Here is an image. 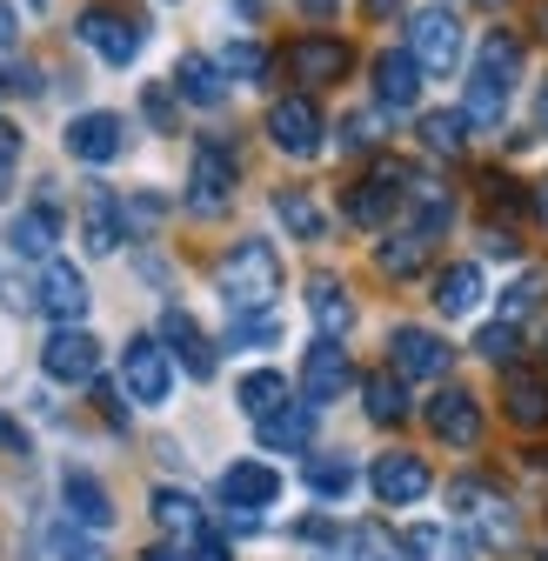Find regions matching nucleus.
Instances as JSON below:
<instances>
[{
  "mask_svg": "<svg viewBox=\"0 0 548 561\" xmlns=\"http://www.w3.org/2000/svg\"><path fill=\"white\" fill-rule=\"evenodd\" d=\"M215 288L235 314H267L274 295H282V254H274L267 241H235L215 267Z\"/></svg>",
  "mask_w": 548,
  "mask_h": 561,
  "instance_id": "nucleus-1",
  "label": "nucleus"
},
{
  "mask_svg": "<svg viewBox=\"0 0 548 561\" xmlns=\"http://www.w3.org/2000/svg\"><path fill=\"white\" fill-rule=\"evenodd\" d=\"M515 75H522V47H515V34H489L482 54H475V67H468V101H461V114H468L475 127H495L502 107H509Z\"/></svg>",
  "mask_w": 548,
  "mask_h": 561,
  "instance_id": "nucleus-2",
  "label": "nucleus"
},
{
  "mask_svg": "<svg viewBox=\"0 0 548 561\" xmlns=\"http://www.w3.org/2000/svg\"><path fill=\"white\" fill-rule=\"evenodd\" d=\"M235 181H241V161L221 134H201L194 140V168H187V207L194 215H221L235 201Z\"/></svg>",
  "mask_w": 548,
  "mask_h": 561,
  "instance_id": "nucleus-3",
  "label": "nucleus"
},
{
  "mask_svg": "<svg viewBox=\"0 0 548 561\" xmlns=\"http://www.w3.org/2000/svg\"><path fill=\"white\" fill-rule=\"evenodd\" d=\"M107 67H127V60H141L148 47V21L141 14H121V8H81V27H75Z\"/></svg>",
  "mask_w": 548,
  "mask_h": 561,
  "instance_id": "nucleus-4",
  "label": "nucleus"
},
{
  "mask_svg": "<svg viewBox=\"0 0 548 561\" xmlns=\"http://www.w3.org/2000/svg\"><path fill=\"white\" fill-rule=\"evenodd\" d=\"M121 388L141 401V408H161V401H168L174 368H168V347H161L155 334H134V341L121 347Z\"/></svg>",
  "mask_w": 548,
  "mask_h": 561,
  "instance_id": "nucleus-5",
  "label": "nucleus"
},
{
  "mask_svg": "<svg viewBox=\"0 0 548 561\" xmlns=\"http://www.w3.org/2000/svg\"><path fill=\"white\" fill-rule=\"evenodd\" d=\"M408 54L422 60V75H455V60H461V21L448 8H422L415 21H408Z\"/></svg>",
  "mask_w": 548,
  "mask_h": 561,
  "instance_id": "nucleus-6",
  "label": "nucleus"
},
{
  "mask_svg": "<svg viewBox=\"0 0 548 561\" xmlns=\"http://www.w3.org/2000/svg\"><path fill=\"white\" fill-rule=\"evenodd\" d=\"M349 388H355V362H349V347L321 334L308 355H301V401H308V408H328V401H341Z\"/></svg>",
  "mask_w": 548,
  "mask_h": 561,
  "instance_id": "nucleus-7",
  "label": "nucleus"
},
{
  "mask_svg": "<svg viewBox=\"0 0 548 561\" xmlns=\"http://www.w3.org/2000/svg\"><path fill=\"white\" fill-rule=\"evenodd\" d=\"M448 362H455V347L442 334H429V328H395L388 334V368L401 381H442Z\"/></svg>",
  "mask_w": 548,
  "mask_h": 561,
  "instance_id": "nucleus-8",
  "label": "nucleus"
},
{
  "mask_svg": "<svg viewBox=\"0 0 548 561\" xmlns=\"http://www.w3.org/2000/svg\"><path fill=\"white\" fill-rule=\"evenodd\" d=\"M41 368H47V381H75V388H88V381L101 375V341H94L88 328H54L47 347H41Z\"/></svg>",
  "mask_w": 548,
  "mask_h": 561,
  "instance_id": "nucleus-9",
  "label": "nucleus"
},
{
  "mask_svg": "<svg viewBox=\"0 0 548 561\" xmlns=\"http://www.w3.org/2000/svg\"><path fill=\"white\" fill-rule=\"evenodd\" d=\"M368 488H375V502L381 508H415L429 488H435V474H429V461L422 455H381L375 468H368Z\"/></svg>",
  "mask_w": 548,
  "mask_h": 561,
  "instance_id": "nucleus-10",
  "label": "nucleus"
},
{
  "mask_svg": "<svg viewBox=\"0 0 548 561\" xmlns=\"http://www.w3.org/2000/svg\"><path fill=\"white\" fill-rule=\"evenodd\" d=\"M267 140H274L282 154H295V161L321 154V107H315L308 94L274 101V107H267Z\"/></svg>",
  "mask_w": 548,
  "mask_h": 561,
  "instance_id": "nucleus-11",
  "label": "nucleus"
},
{
  "mask_svg": "<svg viewBox=\"0 0 548 561\" xmlns=\"http://www.w3.org/2000/svg\"><path fill=\"white\" fill-rule=\"evenodd\" d=\"M127 148V121L121 114H75V121H67V154H75V161H88V168H107L114 154Z\"/></svg>",
  "mask_w": 548,
  "mask_h": 561,
  "instance_id": "nucleus-12",
  "label": "nucleus"
},
{
  "mask_svg": "<svg viewBox=\"0 0 548 561\" xmlns=\"http://www.w3.org/2000/svg\"><path fill=\"white\" fill-rule=\"evenodd\" d=\"M429 428H435V442H448V448H475V442H482V401H475L468 388H442V394L429 401Z\"/></svg>",
  "mask_w": 548,
  "mask_h": 561,
  "instance_id": "nucleus-13",
  "label": "nucleus"
},
{
  "mask_svg": "<svg viewBox=\"0 0 548 561\" xmlns=\"http://www.w3.org/2000/svg\"><path fill=\"white\" fill-rule=\"evenodd\" d=\"M448 502H455V515H461L468 528H482V535H489L495 548H502V541H515V522H509V502L495 495V488H489V481H455V488H448Z\"/></svg>",
  "mask_w": 548,
  "mask_h": 561,
  "instance_id": "nucleus-14",
  "label": "nucleus"
},
{
  "mask_svg": "<svg viewBox=\"0 0 548 561\" xmlns=\"http://www.w3.org/2000/svg\"><path fill=\"white\" fill-rule=\"evenodd\" d=\"M288 67H295V81L328 88V81H341V75L355 67V54H349V41H334V34H301V41L288 47Z\"/></svg>",
  "mask_w": 548,
  "mask_h": 561,
  "instance_id": "nucleus-15",
  "label": "nucleus"
},
{
  "mask_svg": "<svg viewBox=\"0 0 548 561\" xmlns=\"http://www.w3.org/2000/svg\"><path fill=\"white\" fill-rule=\"evenodd\" d=\"M41 314H54L60 328H75L81 314H88V280H81V267H67V261H47L41 267Z\"/></svg>",
  "mask_w": 548,
  "mask_h": 561,
  "instance_id": "nucleus-16",
  "label": "nucleus"
},
{
  "mask_svg": "<svg viewBox=\"0 0 548 561\" xmlns=\"http://www.w3.org/2000/svg\"><path fill=\"white\" fill-rule=\"evenodd\" d=\"M401 181H408L401 168H375L368 181H355V187H349V221H355V228H381V221L395 215V201L408 194Z\"/></svg>",
  "mask_w": 548,
  "mask_h": 561,
  "instance_id": "nucleus-17",
  "label": "nucleus"
},
{
  "mask_svg": "<svg viewBox=\"0 0 548 561\" xmlns=\"http://www.w3.org/2000/svg\"><path fill=\"white\" fill-rule=\"evenodd\" d=\"M502 408H509L515 428H548V375L515 362V368L502 375Z\"/></svg>",
  "mask_w": 548,
  "mask_h": 561,
  "instance_id": "nucleus-18",
  "label": "nucleus"
},
{
  "mask_svg": "<svg viewBox=\"0 0 548 561\" xmlns=\"http://www.w3.org/2000/svg\"><path fill=\"white\" fill-rule=\"evenodd\" d=\"M161 341L181 355V368H187L194 381H208V375H215V341L201 334V321H194L187 308H168V314H161Z\"/></svg>",
  "mask_w": 548,
  "mask_h": 561,
  "instance_id": "nucleus-19",
  "label": "nucleus"
},
{
  "mask_svg": "<svg viewBox=\"0 0 548 561\" xmlns=\"http://www.w3.org/2000/svg\"><path fill=\"white\" fill-rule=\"evenodd\" d=\"M375 101L381 107H415L422 101V60L408 54V47H388L375 60Z\"/></svg>",
  "mask_w": 548,
  "mask_h": 561,
  "instance_id": "nucleus-20",
  "label": "nucleus"
},
{
  "mask_svg": "<svg viewBox=\"0 0 548 561\" xmlns=\"http://www.w3.org/2000/svg\"><path fill=\"white\" fill-rule=\"evenodd\" d=\"M274 495H282V474H274L267 461H235V468L221 474V502H228V508H248V515H261Z\"/></svg>",
  "mask_w": 548,
  "mask_h": 561,
  "instance_id": "nucleus-21",
  "label": "nucleus"
},
{
  "mask_svg": "<svg viewBox=\"0 0 548 561\" xmlns=\"http://www.w3.org/2000/svg\"><path fill=\"white\" fill-rule=\"evenodd\" d=\"M60 502H67V515H75L81 528H94V535L114 528V502H107V488H101L88 468H67V474H60Z\"/></svg>",
  "mask_w": 548,
  "mask_h": 561,
  "instance_id": "nucleus-22",
  "label": "nucleus"
},
{
  "mask_svg": "<svg viewBox=\"0 0 548 561\" xmlns=\"http://www.w3.org/2000/svg\"><path fill=\"white\" fill-rule=\"evenodd\" d=\"M254 428H261V448H267V455H301V448L315 442V408H308V401L274 408L267 421H254Z\"/></svg>",
  "mask_w": 548,
  "mask_h": 561,
  "instance_id": "nucleus-23",
  "label": "nucleus"
},
{
  "mask_svg": "<svg viewBox=\"0 0 548 561\" xmlns=\"http://www.w3.org/2000/svg\"><path fill=\"white\" fill-rule=\"evenodd\" d=\"M482 267H475V261H455V267H442L435 274V308L448 314V321H461V314H475V308H482Z\"/></svg>",
  "mask_w": 548,
  "mask_h": 561,
  "instance_id": "nucleus-24",
  "label": "nucleus"
},
{
  "mask_svg": "<svg viewBox=\"0 0 548 561\" xmlns=\"http://www.w3.org/2000/svg\"><path fill=\"white\" fill-rule=\"evenodd\" d=\"M308 314H315V328H321L328 341H341V334L355 328V301L341 295L334 274H315V280H308Z\"/></svg>",
  "mask_w": 548,
  "mask_h": 561,
  "instance_id": "nucleus-25",
  "label": "nucleus"
},
{
  "mask_svg": "<svg viewBox=\"0 0 548 561\" xmlns=\"http://www.w3.org/2000/svg\"><path fill=\"white\" fill-rule=\"evenodd\" d=\"M81 234H88V254H114L121 248V201L107 187H88V201H81Z\"/></svg>",
  "mask_w": 548,
  "mask_h": 561,
  "instance_id": "nucleus-26",
  "label": "nucleus"
},
{
  "mask_svg": "<svg viewBox=\"0 0 548 561\" xmlns=\"http://www.w3.org/2000/svg\"><path fill=\"white\" fill-rule=\"evenodd\" d=\"M174 88L194 101V107H221L228 101V75L208 60V54H181V67H174Z\"/></svg>",
  "mask_w": 548,
  "mask_h": 561,
  "instance_id": "nucleus-27",
  "label": "nucleus"
},
{
  "mask_svg": "<svg viewBox=\"0 0 548 561\" xmlns=\"http://www.w3.org/2000/svg\"><path fill=\"white\" fill-rule=\"evenodd\" d=\"M401 554L408 561H475V548H468L461 528H408L401 535Z\"/></svg>",
  "mask_w": 548,
  "mask_h": 561,
  "instance_id": "nucleus-28",
  "label": "nucleus"
},
{
  "mask_svg": "<svg viewBox=\"0 0 548 561\" xmlns=\"http://www.w3.org/2000/svg\"><path fill=\"white\" fill-rule=\"evenodd\" d=\"M408 201H415V228H408V234L442 241V234H448V221H455V201H448L435 181H408Z\"/></svg>",
  "mask_w": 548,
  "mask_h": 561,
  "instance_id": "nucleus-29",
  "label": "nucleus"
},
{
  "mask_svg": "<svg viewBox=\"0 0 548 561\" xmlns=\"http://www.w3.org/2000/svg\"><path fill=\"white\" fill-rule=\"evenodd\" d=\"M301 481L315 488L321 502H349V495H355V461H349V455H308Z\"/></svg>",
  "mask_w": 548,
  "mask_h": 561,
  "instance_id": "nucleus-30",
  "label": "nucleus"
},
{
  "mask_svg": "<svg viewBox=\"0 0 548 561\" xmlns=\"http://www.w3.org/2000/svg\"><path fill=\"white\" fill-rule=\"evenodd\" d=\"M235 401H241V414H254V421H267L274 408H288V375H274V368H254V375H241V388H235Z\"/></svg>",
  "mask_w": 548,
  "mask_h": 561,
  "instance_id": "nucleus-31",
  "label": "nucleus"
},
{
  "mask_svg": "<svg viewBox=\"0 0 548 561\" xmlns=\"http://www.w3.org/2000/svg\"><path fill=\"white\" fill-rule=\"evenodd\" d=\"M54 234H60V215H54V207H27V215H14V254L47 261V254H54Z\"/></svg>",
  "mask_w": 548,
  "mask_h": 561,
  "instance_id": "nucleus-32",
  "label": "nucleus"
},
{
  "mask_svg": "<svg viewBox=\"0 0 548 561\" xmlns=\"http://www.w3.org/2000/svg\"><path fill=\"white\" fill-rule=\"evenodd\" d=\"M155 522H161L168 535H181V541H194L201 528H208V522H201V502L181 495V488H155Z\"/></svg>",
  "mask_w": 548,
  "mask_h": 561,
  "instance_id": "nucleus-33",
  "label": "nucleus"
},
{
  "mask_svg": "<svg viewBox=\"0 0 548 561\" xmlns=\"http://www.w3.org/2000/svg\"><path fill=\"white\" fill-rule=\"evenodd\" d=\"M362 394H368V414L381 421V428L408 421V388H401V375H395V368H388V375H368V381H362Z\"/></svg>",
  "mask_w": 548,
  "mask_h": 561,
  "instance_id": "nucleus-34",
  "label": "nucleus"
},
{
  "mask_svg": "<svg viewBox=\"0 0 548 561\" xmlns=\"http://www.w3.org/2000/svg\"><path fill=\"white\" fill-rule=\"evenodd\" d=\"M274 215H282V228H288V234L321 241V207L308 201V187H282V194H274Z\"/></svg>",
  "mask_w": 548,
  "mask_h": 561,
  "instance_id": "nucleus-35",
  "label": "nucleus"
},
{
  "mask_svg": "<svg viewBox=\"0 0 548 561\" xmlns=\"http://www.w3.org/2000/svg\"><path fill=\"white\" fill-rule=\"evenodd\" d=\"M422 140H429V154H461V148H468V114H461V107L422 114Z\"/></svg>",
  "mask_w": 548,
  "mask_h": 561,
  "instance_id": "nucleus-36",
  "label": "nucleus"
},
{
  "mask_svg": "<svg viewBox=\"0 0 548 561\" xmlns=\"http://www.w3.org/2000/svg\"><path fill=\"white\" fill-rule=\"evenodd\" d=\"M375 261H381V274L401 280V274H415V267L429 261V241H422V234H388V241L375 248Z\"/></svg>",
  "mask_w": 548,
  "mask_h": 561,
  "instance_id": "nucleus-37",
  "label": "nucleus"
},
{
  "mask_svg": "<svg viewBox=\"0 0 548 561\" xmlns=\"http://www.w3.org/2000/svg\"><path fill=\"white\" fill-rule=\"evenodd\" d=\"M221 75H228V81H261V75H267V47L235 41V47L221 54Z\"/></svg>",
  "mask_w": 548,
  "mask_h": 561,
  "instance_id": "nucleus-38",
  "label": "nucleus"
},
{
  "mask_svg": "<svg viewBox=\"0 0 548 561\" xmlns=\"http://www.w3.org/2000/svg\"><path fill=\"white\" fill-rule=\"evenodd\" d=\"M541 295H548V274H541V267H528V274L515 280V288H509V301H502V308H509V321H522Z\"/></svg>",
  "mask_w": 548,
  "mask_h": 561,
  "instance_id": "nucleus-39",
  "label": "nucleus"
},
{
  "mask_svg": "<svg viewBox=\"0 0 548 561\" xmlns=\"http://www.w3.org/2000/svg\"><path fill=\"white\" fill-rule=\"evenodd\" d=\"M515 347H522L515 321H495V328H482V334H475V355H489V362H509Z\"/></svg>",
  "mask_w": 548,
  "mask_h": 561,
  "instance_id": "nucleus-40",
  "label": "nucleus"
},
{
  "mask_svg": "<svg viewBox=\"0 0 548 561\" xmlns=\"http://www.w3.org/2000/svg\"><path fill=\"white\" fill-rule=\"evenodd\" d=\"M274 334H282V321H274V314H235V347H267Z\"/></svg>",
  "mask_w": 548,
  "mask_h": 561,
  "instance_id": "nucleus-41",
  "label": "nucleus"
},
{
  "mask_svg": "<svg viewBox=\"0 0 548 561\" xmlns=\"http://www.w3.org/2000/svg\"><path fill=\"white\" fill-rule=\"evenodd\" d=\"M375 114H349V121H341V148H349V154H368L375 148Z\"/></svg>",
  "mask_w": 548,
  "mask_h": 561,
  "instance_id": "nucleus-42",
  "label": "nucleus"
},
{
  "mask_svg": "<svg viewBox=\"0 0 548 561\" xmlns=\"http://www.w3.org/2000/svg\"><path fill=\"white\" fill-rule=\"evenodd\" d=\"M141 101H148V121H155V127H161V134H174V101H168V88H161V81H155V88H148V94H141Z\"/></svg>",
  "mask_w": 548,
  "mask_h": 561,
  "instance_id": "nucleus-43",
  "label": "nucleus"
},
{
  "mask_svg": "<svg viewBox=\"0 0 548 561\" xmlns=\"http://www.w3.org/2000/svg\"><path fill=\"white\" fill-rule=\"evenodd\" d=\"M187 561H228V541H221V535H208V528H201V535L187 541Z\"/></svg>",
  "mask_w": 548,
  "mask_h": 561,
  "instance_id": "nucleus-44",
  "label": "nucleus"
},
{
  "mask_svg": "<svg viewBox=\"0 0 548 561\" xmlns=\"http://www.w3.org/2000/svg\"><path fill=\"white\" fill-rule=\"evenodd\" d=\"M0 455H27V428L14 414H0Z\"/></svg>",
  "mask_w": 548,
  "mask_h": 561,
  "instance_id": "nucleus-45",
  "label": "nucleus"
},
{
  "mask_svg": "<svg viewBox=\"0 0 548 561\" xmlns=\"http://www.w3.org/2000/svg\"><path fill=\"white\" fill-rule=\"evenodd\" d=\"M14 154H21V127H14V121H0V168H8Z\"/></svg>",
  "mask_w": 548,
  "mask_h": 561,
  "instance_id": "nucleus-46",
  "label": "nucleus"
},
{
  "mask_svg": "<svg viewBox=\"0 0 548 561\" xmlns=\"http://www.w3.org/2000/svg\"><path fill=\"white\" fill-rule=\"evenodd\" d=\"M14 41H21V21H14L8 0H0V47H14Z\"/></svg>",
  "mask_w": 548,
  "mask_h": 561,
  "instance_id": "nucleus-47",
  "label": "nucleus"
},
{
  "mask_svg": "<svg viewBox=\"0 0 548 561\" xmlns=\"http://www.w3.org/2000/svg\"><path fill=\"white\" fill-rule=\"evenodd\" d=\"M395 8H401V0H362V14H368V21H388Z\"/></svg>",
  "mask_w": 548,
  "mask_h": 561,
  "instance_id": "nucleus-48",
  "label": "nucleus"
},
{
  "mask_svg": "<svg viewBox=\"0 0 548 561\" xmlns=\"http://www.w3.org/2000/svg\"><path fill=\"white\" fill-rule=\"evenodd\" d=\"M8 88H34V75H14V67H0V94Z\"/></svg>",
  "mask_w": 548,
  "mask_h": 561,
  "instance_id": "nucleus-49",
  "label": "nucleus"
},
{
  "mask_svg": "<svg viewBox=\"0 0 548 561\" xmlns=\"http://www.w3.org/2000/svg\"><path fill=\"white\" fill-rule=\"evenodd\" d=\"M535 127L548 134V81H541V94H535Z\"/></svg>",
  "mask_w": 548,
  "mask_h": 561,
  "instance_id": "nucleus-50",
  "label": "nucleus"
},
{
  "mask_svg": "<svg viewBox=\"0 0 548 561\" xmlns=\"http://www.w3.org/2000/svg\"><path fill=\"white\" fill-rule=\"evenodd\" d=\"M301 14H315V21H328V14H334V0H301Z\"/></svg>",
  "mask_w": 548,
  "mask_h": 561,
  "instance_id": "nucleus-51",
  "label": "nucleus"
},
{
  "mask_svg": "<svg viewBox=\"0 0 548 561\" xmlns=\"http://www.w3.org/2000/svg\"><path fill=\"white\" fill-rule=\"evenodd\" d=\"M535 207H541V221H548V181H541V187H535Z\"/></svg>",
  "mask_w": 548,
  "mask_h": 561,
  "instance_id": "nucleus-52",
  "label": "nucleus"
},
{
  "mask_svg": "<svg viewBox=\"0 0 548 561\" xmlns=\"http://www.w3.org/2000/svg\"><path fill=\"white\" fill-rule=\"evenodd\" d=\"M141 561H174V554H161V548H155V554H141Z\"/></svg>",
  "mask_w": 548,
  "mask_h": 561,
  "instance_id": "nucleus-53",
  "label": "nucleus"
},
{
  "mask_svg": "<svg viewBox=\"0 0 548 561\" xmlns=\"http://www.w3.org/2000/svg\"><path fill=\"white\" fill-rule=\"evenodd\" d=\"M0 201H8V168H0Z\"/></svg>",
  "mask_w": 548,
  "mask_h": 561,
  "instance_id": "nucleus-54",
  "label": "nucleus"
},
{
  "mask_svg": "<svg viewBox=\"0 0 548 561\" xmlns=\"http://www.w3.org/2000/svg\"><path fill=\"white\" fill-rule=\"evenodd\" d=\"M482 8H509V0H482Z\"/></svg>",
  "mask_w": 548,
  "mask_h": 561,
  "instance_id": "nucleus-55",
  "label": "nucleus"
},
{
  "mask_svg": "<svg viewBox=\"0 0 548 561\" xmlns=\"http://www.w3.org/2000/svg\"><path fill=\"white\" fill-rule=\"evenodd\" d=\"M541 34H548V8H541Z\"/></svg>",
  "mask_w": 548,
  "mask_h": 561,
  "instance_id": "nucleus-56",
  "label": "nucleus"
},
{
  "mask_svg": "<svg viewBox=\"0 0 548 561\" xmlns=\"http://www.w3.org/2000/svg\"><path fill=\"white\" fill-rule=\"evenodd\" d=\"M75 561H101V554H75Z\"/></svg>",
  "mask_w": 548,
  "mask_h": 561,
  "instance_id": "nucleus-57",
  "label": "nucleus"
},
{
  "mask_svg": "<svg viewBox=\"0 0 548 561\" xmlns=\"http://www.w3.org/2000/svg\"><path fill=\"white\" fill-rule=\"evenodd\" d=\"M27 8H47V0H27Z\"/></svg>",
  "mask_w": 548,
  "mask_h": 561,
  "instance_id": "nucleus-58",
  "label": "nucleus"
},
{
  "mask_svg": "<svg viewBox=\"0 0 548 561\" xmlns=\"http://www.w3.org/2000/svg\"><path fill=\"white\" fill-rule=\"evenodd\" d=\"M541 561H548V554H541Z\"/></svg>",
  "mask_w": 548,
  "mask_h": 561,
  "instance_id": "nucleus-59",
  "label": "nucleus"
}]
</instances>
